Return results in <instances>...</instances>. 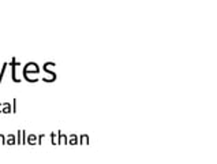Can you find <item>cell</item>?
<instances>
[{
  "mask_svg": "<svg viewBox=\"0 0 217 164\" xmlns=\"http://www.w3.org/2000/svg\"><path fill=\"white\" fill-rule=\"evenodd\" d=\"M3 112L4 114H11L13 112V107H11V104H8V103L3 104Z\"/></svg>",
  "mask_w": 217,
  "mask_h": 164,
  "instance_id": "obj_2",
  "label": "cell"
},
{
  "mask_svg": "<svg viewBox=\"0 0 217 164\" xmlns=\"http://www.w3.org/2000/svg\"><path fill=\"white\" fill-rule=\"evenodd\" d=\"M81 142H88V135H81Z\"/></svg>",
  "mask_w": 217,
  "mask_h": 164,
  "instance_id": "obj_8",
  "label": "cell"
},
{
  "mask_svg": "<svg viewBox=\"0 0 217 164\" xmlns=\"http://www.w3.org/2000/svg\"><path fill=\"white\" fill-rule=\"evenodd\" d=\"M63 142H67V138H66V135H63L62 133H59V141H58V144H63Z\"/></svg>",
  "mask_w": 217,
  "mask_h": 164,
  "instance_id": "obj_5",
  "label": "cell"
},
{
  "mask_svg": "<svg viewBox=\"0 0 217 164\" xmlns=\"http://www.w3.org/2000/svg\"><path fill=\"white\" fill-rule=\"evenodd\" d=\"M0 112H3V104H0Z\"/></svg>",
  "mask_w": 217,
  "mask_h": 164,
  "instance_id": "obj_9",
  "label": "cell"
},
{
  "mask_svg": "<svg viewBox=\"0 0 217 164\" xmlns=\"http://www.w3.org/2000/svg\"><path fill=\"white\" fill-rule=\"evenodd\" d=\"M51 140H52V144H58V141H56V134H53V133H52V134H51Z\"/></svg>",
  "mask_w": 217,
  "mask_h": 164,
  "instance_id": "obj_7",
  "label": "cell"
},
{
  "mask_svg": "<svg viewBox=\"0 0 217 164\" xmlns=\"http://www.w3.org/2000/svg\"><path fill=\"white\" fill-rule=\"evenodd\" d=\"M26 142H27V144H36L37 142V137L36 135H27V138H26Z\"/></svg>",
  "mask_w": 217,
  "mask_h": 164,
  "instance_id": "obj_4",
  "label": "cell"
},
{
  "mask_svg": "<svg viewBox=\"0 0 217 164\" xmlns=\"http://www.w3.org/2000/svg\"><path fill=\"white\" fill-rule=\"evenodd\" d=\"M15 142H16V138H15V135H14V134H10L8 137H7L6 144H8V145H14Z\"/></svg>",
  "mask_w": 217,
  "mask_h": 164,
  "instance_id": "obj_3",
  "label": "cell"
},
{
  "mask_svg": "<svg viewBox=\"0 0 217 164\" xmlns=\"http://www.w3.org/2000/svg\"><path fill=\"white\" fill-rule=\"evenodd\" d=\"M38 71H40V67L36 63H27L23 67V77L29 81V82H36L37 81L36 75L38 74Z\"/></svg>",
  "mask_w": 217,
  "mask_h": 164,
  "instance_id": "obj_1",
  "label": "cell"
},
{
  "mask_svg": "<svg viewBox=\"0 0 217 164\" xmlns=\"http://www.w3.org/2000/svg\"><path fill=\"white\" fill-rule=\"evenodd\" d=\"M77 141H78V138H77V135H70V144H72V145H75L77 144Z\"/></svg>",
  "mask_w": 217,
  "mask_h": 164,
  "instance_id": "obj_6",
  "label": "cell"
}]
</instances>
